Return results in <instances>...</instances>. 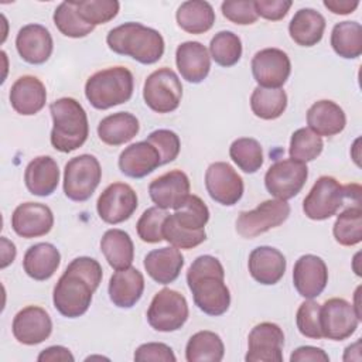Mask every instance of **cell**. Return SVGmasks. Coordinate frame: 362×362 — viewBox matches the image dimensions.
<instances>
[{
    "mask_svg": "<svg viewBox=\"0 0 362 362\" xmlns=\"http://www.w3.org/2000/svg\"><path fill=\"white\" fill-rule=\"evenodd\" d=\"M102 277L103 270L98 260L88 256L74 259L54 287L52 301L57 311L66 318L83 315Z\"/></svg>",
    "mask_w": 362,
    "mask_h": 362,
    "instance_id": "6da1fadb",
    "label": "cell"
},
{
    "mask_svg": "<svg viewBox=\"0 0 362 362\" xmlns=\"http://www.w3.org/2000/svg\"><path fill=\"white\" fill-rule=\"evenodd\" d=\"M187 283L195 305L205 314L218 317L228 311L230 293L225 284V270L221 262L211 256H198L187 272Z\"/></svg>",
    "mask_w": 362,
    "mask_h": 362,
    "instance_id": "7a4b0ae2",
    "label": "cell"
},
{
    "mask_svg": "<svg viewBox=\"0 0 362 362\" xmlns=\"http://www.w3.org/2000/svg\"><path fill=\"white\" fill-rule=\"evenodd\" d=\"M106 42L113 52L130 57L144 65L157 62L164 54L163 35L157 30L134 21L110 30Z\"/></svg>",
    "mask_w": 362,
    "mask_h": 362,
    "instance_id": "3957f363",
    "label": "cell"
},
{
    "mask_svg": "<svg viewBox=\"0 0 362 362\" xmlns=\"http://www.w3.org/2000/svg\"><path fill=\"white\" fill-rule=\"evenodd\" d=\"M52 116L51 144L61 153L79 148L88 139V116L82 105L74 98H59L49 105Z\"/></svg>",
    "mask_w": 362,
    "mask_h": 362,
    "instance_id": "277c9868",
    "label": "cell"
},
{
    "mask_svg": "<svg viewBox=\"0 0 362 362\" xmlns=\"http://www.w3.org/2000/svg\"><path fill=\"white\" fill-rule=\"evenodd\" d=\"M133 74L124 66H110L95 72L85 83V96L99 110L127 102L133 95Z\"/></svg>",
    "mask_w": 362,
    "mask_h": 362,
    "instance_id": "5b68a950",
    "label": "cell"
},
{
    "mask_svg": "<svg viewBox=\"0 0 362 362\" xmlns=\"http://www.w3.org/2000/svg\"><path fill=\"white\" fill-rule=\"evenodd\" d=\"M102 180V168L92 154L71 158L64 170V192L71 201H88Z\"/></svg>",
    "mask_w": 362,
    "mask_h": 362,
    "instance_id": "8992f818",
    "label": "cell"
},
{
    "mask_svg": "<svg viewBox=\"0 0 362 362\" xmlns=\"http://www.w3.org/2000/svg\"><path fill=\"white\" fill-rule=\"evenodd\" d=\"M188 303L177 290L163 288L151 300L147 310V321L160 332L180 329L188 320Z\"/></svg>",
    "mask_w": 362,
    "mask_h": 362,
    "instance_id": "52a82bcc",
    "label": "cell"
},
{
    "mask_svg": "<svg viewBox=\"0 0 362 362\" xmlns=\"http://www.w3.org/2000/svg\"><path fill=\"white\" fill-rule=\"evenodd\" d=\"M345 198H349L346 185L331 175H321L304 198L303 211L313 221H324L338 212Z\"/></svg>",
    "mask_w": 362,
    "mask_h": 362,
    "instance_id": "ba28073f",
    "label": "cell"
},
{
    "mask_svg": "<svg viewBox=\"0 0 362 362\" xmlns=\"http://www.w3.org/2000/svg\"><path fill=\"white\" fill-rule=\"evenodd\" d=\"M182 98V85L177 74L170 68H160L151 72L143 86L146 105L157 113L174 112Z\"/></svg>",
    "mask_w": 362,
    "mask_h": 362,
    "instance_id": "9c48e42d",
    "label": "cell"
},
{
    "mask_svg": "<svg viewBox=\"0 0 362 362\" xmlns=\"http://www.w3.org/2000/svg\"><path fill=\"white\" fill-rule=\"evenodd\" d=\"M290 215V205L283 199H267L252 211H242L236 219L240 236L252 239L280 226Z\"/></svg>",
    "mask_w": 362,
    "mask_h": 362,
    "instance_id": "30bf717a",
    "label": "cell"
},
{
    "mask_svg": "<svg viewBox=\"0 0 362 362\" xmlns=\"http://www.w3.org/2000/svg\"><path fill=\"white\" fill-rule=\"evenodd\" d=\"M307 178L308 168L305 163L286 158L279 160L269 167L264 175V185L276 199L287 201L301 191Z\"/></svg>",
    "mask_w": 362,
    "mask_h": 362,
    "instance_id": "8fae6325",
    "label": "cell"
},
{
    "mask_svg": "<svg viewBox=\"0 0 362 362\" xmlns=\"http://www.w3.org/2000/svg\"><path fill=\"white\" fill-rule=\"evenodd\" d=\"M359 321L354 305L344 298H329L320 308L322 338L344 341L356 331Z\"/></svg>",
    "mask_w": 362,
    "mask_h": 362,
    "instance_id": "7c38bea8",
    "label": "cell"
},
{
    "mask_svg": "<svg viewBox=\"0 0 362 362\" xmlns=\"http://www.w3.org/2000/svg\"><path fill=\"white\" fill-rule=\"evenodd\" d=\"M137 202V194L129 184L113 182L99 195L96 209L103 222L116 225L127 221L134 214Z\"/></svg>",
    "mask_w": 362,
    "mask_h": 362,
    "instance_id": "4fadbf2b",
    "label": "cell"
},
{
    "mask_svg": "<svg viewBox=\"0 0 362 362\" xmlns=\"http://www.w3.org/2000/svg\"><path fill=\"white\" fill-rule=\"evenodd\" d=\"M205 187L209 197L225 206L238 204L245 189L242 177L225 161H215L206 168Z\"/></svg>",
    "mask_w": 362,
    "mask_h": 362,
    "instance_id": "5bb4252c",
    "label": "cell"
},
{
    "mask_svg": "<svg viewBox=\"0 0 362 362\" xmlns=\"http://www.w3.org/2000/svg\"><path fill=\"white\" fill-rule=\"evenodd\" d=\"M291 62L288 55L279 48H264L252 58V74L260 88L279 89L288 79Z\"/></svg>",
    "mask_w": 362,
    "mask_h": 362,
    "instance_id": "9a60e30c",
    "label": "cell"
},
{
    "mask_svg": "<svg viewBox=\"0 0 362 362\" xmlns=\"http://www.w3.org/2000/svg\"><path fill=\"white\" fill-rule=\"evenodd\" d=\"M284 332L274 322H260L247 337V362H281Z\"/></svg>",
    "mask_w": 362,
    "mask_h": 362,
    "instance_id": "2e32d148",
    "label": "cell"
},
{
    "mask_svg": "<svg viewBox=\"0 0 362 362\" xmlns=\"http://www.w3.org/2000/svg\"><path fill=\"white\" fill-rule=\"evenodd\" d=\"M11 331L20 344L37 345L51 335L52 321L44 308L38 305H27L13 318Z\"/></svg>",
    "mask_w": 362,
    "mask_h": 362,
    "instance_id": "e0dca14e",
    "label": "cell"
},
{
    "mask_svg": "<svg viewBox=\"0 0 362 362\" xmlns=\"http://www.w3.org/2000/svg\"><path fill=\"white\" fill-rule=\"evenodd\" d=\"M148 194L156 206L178 209L189 195L188 175L181 170H171L150 182Z\"/></svg>",
    "mask_w": 362,
    "mask_h": 362,
    "instance_id": "ac0fdd59",
    "label": "cell"
},
{
    "mask_svg": "<svg viewBox=\"0 0 362 362\" xmlns=\"http://www.w3.org/2000/svg\"><path fill=\"white\" fill-rule=\"evenodd\" d=\"M328 283V269L325 262L315 255H303L293 269V284L304 298L318 297Z\"/></svg>",
    "mask_w": 362,
    "mask_h": 362,
    "instance_id": "d6986e66",
    "label": "cell"
},
{
    "mask_svg": "<svg viewBox=\"0 0 362 362\" xmlns=\"http://www.w3.org/2000/svg\"><path fill=\"white\" fill-rule=\"evenodd\" d=\"M54 226V215L49 206L40 202L20 204L11 215L13 230L25 239L47 235Z\"/></svg>",
    "mask_w": 362,
    "mask_h": 362,
    "instance_id": "ffe728a7",
    "label": "cell"
},
{
    "mask_svg": "<svg viewBox=\"0 0 362 362\" xmlns=\"http://www.w3.org/2000/svg\"><path fill=\"white\" fill-rule=\"evenodd\" d=\"M16 48L20 57L33 65L48 61L54 42L49 31L41 24H27L20 28L16 37Z\"/></svg>",
    "mask_w": 362,
    "mask_h": 362,
    "instance_id": "44dd1931",
    "label": "cell"
},
{
    "mask_svg": "<svg viewBox=\"0 0 362 362\" xmlns=\"http://www.w3.org/2000/svg\"><path fill=\"white\" fill-rule=\"evenodd\" d=\"M117 164L126 177L143 178L161 165V157L158 150L144 140L126 147L120 153Z\"/></svg>",
    "mask_w": 362,
    "mask_h": 362,
    "instance_id": "7402d4cb",
    "label": "cell"
},
{
    "mask_svg": "<svg viewBox=\"0 0 362 362\" xmlns=\"http://www.w3.org/2000/svg\"><path fill=\"white\" fill-rule=\"evenodd\" d=\"M284 255L272 246H259L249 255L247 267L250 276L260 284L272 286L280 281L286 272Z\"/></svg>",
    "mask_w": 362,
    "mask_h": 362,
    "instance_id": "603a6c76",
    "label": "cell"
},
{
    "mask_svg": "<svg viewBox=\"0 0 362 362\" xmlns=\"http://www.w3.org/2000/svg\"><path fill=\"white\" fill-rule=\"evenodd\" d=\"M175 64L181 76L191 83L202 82L211 69V55L198 41H185L177 47Z\"/></svg>",
    "mask_w": 362,
    "mask_h": 362,
    "instance_id": "cb8c5ba5",
    "label": "cell"
},
{
    "mask_svg": "<svg viewBox=\"0 0 362 362\" xmlns=\"http://www.w3.org/2000/svg\"><path fill=\"white\" fill-rule=\"evenodd\" d=\"M8 99L11 107L17 113L23 116H31L38 113L45 106L47 90L38 78L33 75H24L11 85Z\"/></svg>",
    "mask_w": 362,
    "mask_h": 362,
    "instance_id": "d4e9b609",
    "label": "cell"
},
{
    "mask_svg": "<svg viewBox=\"0 0 362 362\" xmlns=\"http://www.w3.org/2000/svg\"><path fill=\"white\" fill-rule=\"evenodd\" d=\"M109 298L119 308H132L141 298L144 277L136 267L116 270L109 280Z\"/></svg>",
    "mask_w": 362,
    "mask_h": 362,
    "instance_id": "484cf974",
    "label": "cell"
},
{
    "mask_svg": "<svg viewBox=\"0 0 362 362\" xmlns=\"http://www.w3.org/2000/svg\"><path fill=\"white\" fill-rule=\"evenodd\" d=\"M24 182L33 195H51L59 182V168L57 161L49 156L35 157L25 167Z\"/></svg>",
    "mask_w": 362,
    "mask_h": 362,
    "instance_id": "4316f807",
    "label": "cell"
},
{
    "mask_svg": "<svg viewBox=\"0 0 362 362\" xmlns=\"http://www.w3.org/2000/svg\"><path fill=\"white\" fill-rule=\"evenodd\" d=\"M307 124L318 136H335L345 129L346 116L339 105L332 100H317L307 110Z\"/></svg>",
    "mask_w": 362,
    "mask_h": 362,
    "instance_id": "83f0119b",
    "label": "cell"
},
{
    "mask_svg": "<svg viewBox=\"0 0 362 362\" xmlns=\"http://www.w3.org/2000/svg\"><path fill=\"white\" fill-rule=\"evenodd\" d=\"M184 256L174 247H160L148 252L144 257V269L147 274L160 284L173 283L181 273Z\"/></svg>",
    "mask_w": 362,
    "mask_h": 362,
    "instance_id": "f1b7e54d",
    "label": "cell"
},
{
    "mask_svg": "<svg viewBox=\"0 0 362 362\" xmlns=\"http://www.w3.org/2000/svg\"><path fill=\"white\" fill-rule=\"evenodd\" d=\"M61 263V253L52 245L47 242L35 243L30 246L23 259V269L28 277L42 281L48 280Z\"/></svg>",
    "mask_w": 362,
    "mask_h": 362,
    "instance_id": "f546056e",
    "label": "cell"
},
{
    "mask_svg": "<svg viewBox=\"0 0 362 362\" xmlns=\"http://www.w3.org/2000/svg\"><path fill=\"white\" fill-rule=\"evenodd\" d=\"M325 30L324 16L314 8H300L288 24L291 40L301 47L317 45Z\"/></svg>",
    "mask_w": 362,
    "mask_h": 362,
    "instance_id": "4dcf8cb0",
    "label": "cell"
},
{
    "mask_svg": "<svg viewBox=\"0 0 362 362\" xmlns=\"http://www.w3.org/2000/svg\"><path fill=\"white\" fill-rule=\"evenodd\" d=\"M140 130L139 120L129 112H117L103 117L98 124L99 139L109 146H120L130 141Z\"/></svg>",
    "mask_w": 362,
    "mask_h": 362,
    "instance_id": "1f68e13d",
    "label": "cell"
},
{
    "mask_svg": "<svg viewBox=\"0 0 362 362\" xmlns=\"http://www.w3.org/2000/svg\"><path fill=\"white\" fill-rule=\"evenodd\" d=\"M100 250L109 266L122 270L132 266L134 259V245L127 232L122 229H109L100 239Z\"/></svg>",
    "mask_w": 362,
    "mask_h": 362,
    "instance_id": "d6a6232c",
    "label": "cell"
},
{
    "mask_svg": "<svg viewBox=\"0 0 362 362\" xmlns=\"http://www.w3.org/2000/svg\"><path fill=\"white\" fill-rule=\"evenodd\" d=\"M177 24L189 34H204L215 23V11L208 1L188 0L181 3L175 13Z\"/></svg>",
    "mask_w": 362,
    "mask_h": 362,
    "instance_id": "836d02e7",
    "label": "cell"
},
{
    "mask_svg": "<svg viewBox=\"0 0 362 362\" xmlns=\"http://www.w3.org/2000/svg\"><path fill=\"white\" fill-rule=\"evenodd\" d=\"M225 346L221 337L212 331H198L187 342L185 359L188 362H219Z\"/></svg>",
    "mask_w": 362,
    "mask_h": 362,
    "instance_id": "e575fe53",
    "label": "cell"
},
{
    "mask_svg": "<svg viewBox=\"0 0 362 362\" xmlns=\"http://www.w3.org/2000/svg\"><path fill=\"white\" fill-rule=\"evenodd\" d=\"M331 47L345 59L358 58L362 54V25L358 21L337 23L331 31Z\"/></svg>",
    "mask_w": 362,
    "mask_h": 362,
    "instance_id": "d590c367",
    "label": "cell"
},
{
    "mask_svg": "<svg viewBox=\"0 0 362 362\" xmlns=\"http://www.w3.org/2000/svg\"><path fill=\"white\" fill-rule=\"evenodd\" d=\"M287 107V93L279 89H266V88H255L250 96V109L255 116L273 120L280 117Z\"/></svg>",
    "mask_w": 362,
    "mask_h": 362,
    "instance_id": "8d00e7d4",
    "label": "cell"
},
{
    "mask_svg": "<svg viewBox=\"0 0 362 362\" xmlns=\"http://www.w3.org/2000/svg\"><path fill=\"white\" fill-rule=\"evenodd\" d=\"M332 233L342 246H355L362 240V208L361 205L344 209L335 219Z\"/></svg>",
    "mask_w": 362,
    "mask_h": 362,
    "instance_id": "74e56055",
    "label": "cell"
},
{
    "mask_svg": "<svg viewBox=\"0 0 362 362\" xmlns=\"http://www.w3.org/2000/svg\"><path fill=\"white\" fill-rule=\"evenodd\" d=\"M233 163L247 174L256 173L263 164V150L260 143L252 137L236 139L229 147Z\"/></svg>",
    "mask_w": 362,
    "mask_h": 362,
    "instance_id": "f35d334b",
    "label": "cell"
},
{
    "mask_svg": "<svg viewBox=\"0 0 362 362\" xmlns=\"http://www.w3.org/2000/svg\"><path fill=\"white\" fill-rule=\"evenodd\" d=\"M54 24L61 34L71 38H82L95 27L86 24L76 11V1H62L54 11Z\"/></svg>",
    "mask_w": 362,
    "mask_h": 362,
    "instance_id": "ab89813d",
    "label": "cell"
},
{
    "mask_svg": "<svg viewBox=\"0 0 362 362\" xmlns=\"http://www.w3.org/2000/svg\"><path fill=\"white\" fill-rule=\"evenodd\" d=\"M209 52L218 65L233 66L242 57V41L232 31H219L209 42Z\"/></svg>",
    "mask_w": 362,
    "mask_h": 362,
    "instance_id": "60d3db41",
    "label": "cell"
},
{
    "mask_svg": "<svg viewBox=\"0 0 362 362\" xmlns=\"http://www.w3.org/2000/svg\"><path fill=\"white\" fill-rule=\"evenodd\" d=\"M324 148V141L321 136L315 134L308 127L297 129L290 139V148L288 154L290 158L300 161V163H308L315 160Z\"/></svg>",
    "mask_w": 362,
    "mask_h": 362,
    "instance_id": "b9f144b4",
    "label": "cell"
},
{
    "mask_svg": "<svg viewBox=\"0 0 362 362\" xmlns=\"http://www.w3.org/2000/svg\"><path fill=\"white\" fill-rule=\"evenodd\" d=\"M174 219L191 230L204 229L209 221V209L198 195H188L184 204L173 214Z\"/></svg>",
    "mask_w": 362,
    "mask_h": 362,
    "instance_id": "7bdbcfd3",
    "label": "cell"
},
{
    "mask_svg": "<svg viewBox=\"0 0 362 362\" xmlns=\"http://www.w3.org/2000/svg\"><path fill=\"white\" fill-rule=\"evenodd\" d=\"M163 238L177 249H192L206 239V233L205 229L191 230L181 226L173 214H168L163 223Z\"/></svg>",
    "mask_w": 362,
    "mask_h": 362,
    "instance_id": "ee69618b",
    "label": "cell"
},
{
    "mask_svg": "<svg viewBox=\"0 0 362 362\" xmlns=\"http://www.w3.org/2000/svg\"><path fill=\"white\" fill-rule=\"evenodd\" d=\"M120 4L116 0H85L76 1V11L79 17L89 25H99L109 23L119 13Z\"/></svg>",
    "mask_w": 362,
    "mask_h": 362,
    "instance_id": "f6af8a7d",
    "label": "cell"
},
{
    "mask_svg": "<svg viewBox=\"0 0 362 362\" xmlns=\"http://www.w3.org/2000/svg\"><path fill=\"white\" fill-rule=\"evenodd\" d=\"M168 212L158 206L147 208L136 223L139 238L146 243H158L164 240L163 238V223Z\"/></svg>",
    "mask_w": 362,
    "mask_h": 362,
    "instance_id": "bcb514c9",
    "label": "cell"
},
{
    "mask_svg": "<svg viewBox=\"0 0 362 362\" xmlns=\"http://www.w3.org/2000/svg\"><path fill=\"white\" fill-rule=\"evenodd\" d=\"M320 308L321 305L308 298L307 301L301 303L297 314H296V324L301 335L311 338V339H321V322H320Z\"/></svg>",
    "mask_w": 362,
    "mask_h": 362,
    "instance_id": "7dc6e473",
    "label": "cell"
},
{
    "mask_svg": "<svg viewBox=\"0 0 362 362\" xmlns=\"http://www.w3.org/2000/svg\"><path fill=\"white\" fill-rule=\"evenodd\" d=\"M147 141L151 143L158 150L161 157V165L174 161L180 154L181 141L178 134L173 130H168V129L154 130L147 136Z\"/></svg>",
    "mask_w": 362,
    "mask_h": 362,
    "instance_id": "c3c4849f",
    "label": "cell"
},
{
    "mask_svg": "<svg viewBox=\"0 0 362 362\" xmlns=\"http://www.w3.org/2000/svg\"><path fill=\"white\" fill-rule=\"evenodd\" d=\"M221 10L226 20L239 25L253 24L259 17L252 0H226L221 4Z\"/></svg>",
    "mask_w": 362,
    "mask_h": 362,
    "instance_id": "681fc988",
    "label": "cell"
},
{
    "mask_svg": "<svg viewBox=\"0 0 362 362\" xmlns=\"http://www.w3.org/2000/svg\"><path fill=\"white\" fill-rule=\"evenodd\" d=\"M134 361L137 362H175L177 358L173 349L163 342H147L140 345L134 352Z\"/></svg>",
    "mask_w": 362,
    "mask_h": 362,
    "instance_id": "f907efd6",
    "label": "cell"
},
{
    "mask_svg": "<svg viewBox=\"0 0 362 362\" xmlns=\"http://www.w3.org/2000/svg\"><path fill=\"white\" fill-rule=\"evenodd\" d=\"M291 4L290 0H256L255 8L257 16L270 21H279L286 17Z\"/></svg>",
    "mask_w": 362,
    "mask_h": 362,
    "instance_id": "816d5d0a",
    "label": "cell"
},
{
    "mask_svg": "<svg viewBox=\"0 0 362 362\" xmlns=\"http://www.w3.org/2000/svg\"><path fill=\"white\" fill-rule=\"evenodd\" d=\"M290 361L291 362H328L329 356L321 348L304 345V346H298L290 355Z\"/></svg>",
    "mask_w": 362,
    "mask_h": 362,
    "instance_id": "f5cc1de1",
    "label": "cell"
},
{
    "mask_svg": "<svg viewBox=\"0 0 362 362\" xmlns=\"http://www.w3.org/2000/svg\"><path fill=\"white\" fill-rule=\"evenodd\" d=\"M37 359L40 362H74L75 361L71 351L61 345H54L42 349Z\"/></svg>",
    "mask_w": 362,
    "mask_h": 362,
    "instance_id": "db71d44e",
    "label": "cell"
},
{
    "mask_svg": "<svg viewBox=\"0 0 362 362\" xmlns=\"http://www.w3.org/2000/svg\"><path fill=\"white\" fill-rule=\"evenodd\" d=\"M324 6L334 14H349L359 6L358 0H324Z\"/></svg>",
    "mask_w": 362,
    "mask_h": 362,
    "instance_id": "11a10c76",
    "label": "cell"
},
{
    "mask_svg": "<svg viewBox=\"0 0 362 362\" xmlns=\"http://www.w3.org/2000/svg\"><path fill=\"white\" fill-rule=\"evenodd\" d=\"M0 240H1V264H0V267L4 269V267H7L10 263L14 262L17 250H16L14 243H13L11 240H8L7 238L3 236Z\"/></svg>",
    "mask_w": 362,
    "mask_h": 362,
    "instance_id": "9f6ffc18",
    "label": "cell"
}]
</instances>
